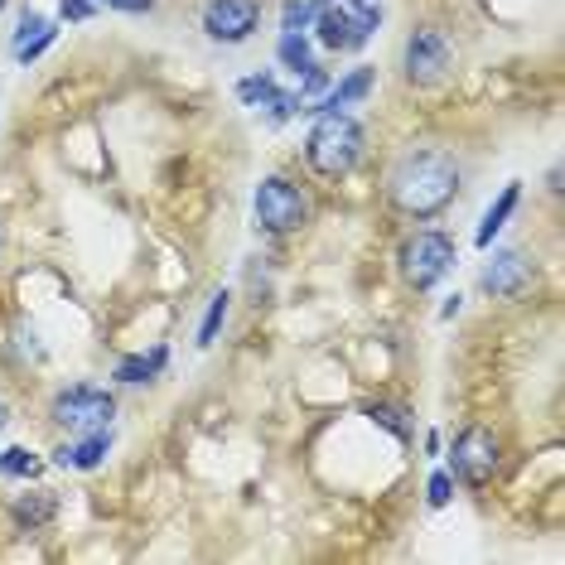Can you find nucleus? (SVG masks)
I'll return each mask as SVG.
<instances>
[{"label":"nucleus","mask_w":565,"mask_h":565,"mask_svg":"<svg viewBox=\"0 0 565 565\" xmlns=\"http://www.w3.org/2000/svg\"><path fill=\"white\" fill-rule=\"evenodd\" d=\"M367 93H372V68H353L349 78L339 87H329L315 107H300V111H310V117H319V111H343V107H353V102H363Z\"/></svg>","instance_id":"9b49d317"},{"label":"nucleus","mask_w":565,"mask_h":565,"mask_svg":"<svg viewBox=\"0 0 565 565\" xmlns=\"http://www.w3.org/2000/svg\"><path fill=\"white\" fill-rule=\"evenodd\" d=\"M449 266H455V242L445 233H416L402 247V276L416 290H430L435 280H445Z\"/></svg>","instance_id":"20e7f679"},{"label":"nucleus","mask_w":565,"mask_h":565,"mask_svg":"<svg viewBox=\"0 0 565 565\" xmlns=\"http://www.w3.org/2000/svg\"><path fill=\"white\" fill-rule=\"evenodd\" d=\"M305 217H310V199H305L290 179L276 174L256 189V223H262L266 233H300Z\"/></svg>","instance_id":"39448f33"},{"label":"nucleus","mask_w":565,"mask_h":565,"mask_svg":"<svg viewBox=\"0 0 565 565\" xmlns=\"http://www.w3.org/2000/svg\"><path fill=\"white\" fill-rule=\"evenodd\" d=\"M280 63H286V68H295V73H310L315 68V58H310V44H305V34L300 30H286L280 34Z\"/></svg>","instance_id":"a211bd4d"},{"label":"nucleus","mask_w":565,"mask_h":565,"mask_svg":"<svg viewBox=\"0 0 565 565\" xmlns=\"http://www.w3.org/2000/svg\"><path fill=\"white\" fill-rule=\"evenodd\" d=\"M262 24V0H209L203 6V30L213 44H247Z\"/></svg>","instance_id":"0eeeda50"},{"label":"nucleus","mask_w":565,"mask_h":565,"mask_svg":"<svg viewBox=\"0 0 565 565\" xmlns=\"http://www.w3.org/2000/svg\"><path fill=\"white\" fill-rule=\"evenodd\" d=\"M518 199H522V189H518V184H508L503 194H498V203H493V209L483 213L479 233H473V242H479L483 252L493 247V237H498V233H503V227H508V217H512V209H518Z\"/></svg>","instance_id":"2eb2a0df"},{"label":"nucleus","mask_w":565,"mask_h":565,"mask_svg":"<svg viewBox=\"0 0 565 565\" xmlns=\"http://www.w3.org/2000/svg\"><path fill=\"white\" fill-rule=\"evenodd\" d=\"M58 15L63 20H87L93 15V0H58Z\"/></svg>","instance_id":"b1692460"},{"label":"nucleus","mask_w":565,"mask_h":565,"mask_svg":"<svg viewBox=\"0 0 565 565\" xmlns=\"http://www.w3.org/2000/svg\"><path fill=\"white\" fill-rule=\"evenodd\" d=\"M324 6L329 0H286V10H280V30H305Z\"/></svg>","instance_id":"aec40b11"},{"label":"nucleus","mask_w":565,"mask_h":565,"mask_svg":"<svg viewBox=\"0 0 565 565\" xmlns=\"http://www.w3.org/2000/svg\"><path fill=\"white\" fill-rule=\"evenodd\" d=\"M6 6H10V0H0V10H6Z\"/></svg>","instance_id":"bb28decb"},{"label":"nucleus","mask_w":565,"mask_h":565,"mask_svg":"<svg viewBox=\"0 0 565 565\" xmlns=\"http://www.w3.org/2000/svg\"><path fill=\"white\" fill-rule=\"evenodd\" d=\"M160 367H164V349L131 353V358H121V363H117V382H131V387H140V382H150Z\"/></svg>","instance_id":"f3484780"},{"label":"nucleus","mask_w":565,"mask_h":565,"mask_svg":"<svg viewBox=\"0 0 565 565\" xmlns=\"http://www.w3.org/2000/svg\"><path fill=\"white\" fill-rule=\"evenodd\" d=\"M54 20H44V15H24L20 20V30H15V58L20 63H34L44 54L49 44H54Z\"/></svg>","instance_id":"ddd939ff"},{"label":"nucleus","mask_w":565,"mask_h":565,"mask_svg":"<svg viewBox=\"0 0 565 565\" xmlns=\"http://www.w3.org/2000/svg\"><path fill=\"white\" fill-rule=\"evenodd\" d=\"M459 194V164L445 150H411L392 170V203L406 217H435Z\"/></svg>","instance_id":"f257e3e1"},{"label":"nucleus","mask_w":565,"mask_h":565,"mask_svg":"<svg viewBox=\"0 0 565 565\" xmlns=\"http://www.w3.org/2000/svg\"><path fill=\"white\" fill-rule=\"evenodd\" d=\"M532 286V262L522 252H493V262L483 266V290L498 300H518Z\"/></svg>","instance_id":"1a4fd4ad"},{"label":"nucleus","mask_w":565,"mask_h":565,"mask_svg":"<svg viewBox=\"0 0 565 565\" xmlns=\"http://www.w3.org/2000/svg\"><path fill=\"white\" fill-rule=\"evenodd\" d=\"M402 68H406V83H416V87H430V83H440L445 73H449V40L440 30H416L406 40V58H402Z\"/></svg>","instance_id":"6e6552de"},{"label":"nucleus","mask_w":565,"mask_h":565,"mask_svg":"<svg viewBox=\"0 0 565 565\" xmlns=\"http://www.w3.org/2000/svg\"><path fill=\"white\" fill-rule=\"evenodd\" d=\"M10 512H15V522L24 532H40V526H49V518H54V493H49V488H34V493H24Z\"/></svg>","instance_id":"dca6fc26"},{"label":"nucleus","mask_w":565,"mask_h":565,"mask_svg":"<svg viewBox=\"0 0 565 565\" xmlns=\"http://www.w3.org/2000/svg\"><path fill=\"white\" fill-rule=\"evenodd\" d=\"M367 416L372 420H377V426H387L392 435H396V440H406V420H402V411H396V406H367Z\"/></svg>","instance_id":"4be33fe9"},{"label":"nucleus","mask_w":565,"mask_h":565,"mask_svg":"<svg viewBox=\"0 0 565 565\" xmlns=\"http://www.w3.org/2000/svg\"><path fill=\"white\" fill-rule=\"evenodd\" d=\"M358 156H363V126H358L349 111H319L315 131L305 140L310 170L324 179H343V174H353Z\"/></svg>","instance_id":"f03ea898"},{"label":"nucleus","mask_w":565,"mask_h":565,"mask_svg":"<svg viewBox=\"0 0 565 565\" xmlns=\"http://www.w3.org/2000/svg\"><path fill=\"white\" fill-rule=\"evenodd\" d=\"M227 300H233L227 290H217L209 300V315H203V324H199V349H209V343L217 339V329H223V319H227Z\"/></svg>","instance_id":"6ab92c4d"},{"label":"nucleus","mask_w":565,"mask_h":565,"mask_svg":"<svg viewBox=\"0 0 565 565\" xmlns=\"http://www.w3.org/2000/svg\"><path fill=\"white\" fill-rule=\"evenodd\" d=\"M449 498H455V473L435 469V473H430V508H445Z\"/></svg>","instance_id":"5701e85b"},{"label":"nucleus","mask_w":565,"mask_h":565,"mask_svg":"<svg viewBox=\"0 0 565 565\" xmlns=\"http://www.w3.org/2000/svg\"><path fill=\"white\" fill-rule=\"evenodd\" d=\"M0 426H6V406H0Z\"/></svg>","instance_id":"a878e982"},{"label":"nucleus","mask_w":565,"mask_h":565,"mask_svg":"<svg viewBox=\"0 0 565 565\" xmlns=\"http://www.w3.org/2000/svg\"><path fill=\"white\" fill-rule=\"evenodd\" d=\"M107 449H111V430H87L78 440L54 449V465L58 469H97L102 459H107Z\"/></svg>","instance_id":"9d476101"},{"label":"nucleus","mask_w":565,"mask_h":565,"mask_svg":"<svg viewBox=\"0 0 565 565\" xmlns=\"http://www.w3.org/2000/svg\"><path fill=\"white\" fill-rule=\"evenodd\" d=\"M455 479L465 488H483L488 479L498 473V435L483 430V426H469L455 435Z\"/></svg>","instance_id":"423d86ee"},{"label":"nucleus","mask_w":565,"mask_h":565,"mask_svg":"<svg viewBox=\"0 0 565 565\" xmlns=\"http://www.w3.org/2000/svg\"><path fill=\"white\" fill-rule=\"evenodd\" d=\"M237 97L247 102V107H271L276 121H286L290 111H295V97L280 93V87H276L271 78H262V73H256V78H242V83H237Z\"/></svg>","instance_id":"f8f14e48"},{"label":"nucleus","mask_w":565,"mask_h":565,"mask_svg":"<svg viewBox=\"0 0 565 565\" xmlns=\"http://www.w3.org/2000/svg\"><path fill=\"white\" fill-rule=\"evenodd\" d=\"M102 6L121 10V15H146V10H156V0H102Z\"/></svg>","instance_id":"393cba45"},{"label":"nucleus","mask_w":565,"mask_h":565,"mask_svg":"<svg viewBox=\"0 0 565 565\" xmlns=\"http://www.w3.org/2000/svg\"><path fill=\"white\" fill-rule=\"evenodd\" d=\"M0 469H6L10 479H30V473H40V459L24 445H10V449H0Z\"/></svg>","instance_id":"412c9836"},{"label":"nucleus","mask_w":565,"mask_h":565,"mask_svg":"<svg viewBox=\"0 0 565 565\" xmlns=\"http://www.w3.org/2000/svg\"><path fill=\"white\" fill-rule=\"evenodd\" d=\"M315 30H319V44L324 49H353V10L324 6L315 15Z\"/></svg>","instance_id":"4468645a"},{"label":"nucleus","mask_w":565,"mask_h":565,"mask_svg":"<svg viewBox=\"0 0 565 565\" xmlns=\"http://www.w3.org/2000/svg\"><path fill=\"white\" fill-rule=\"evenodd\" d=\"M49 416L58 420L68 435H87V430H107L111 416H117V402H111V392L102 387H68L54 396V406H49Z\"/></svg>","instance_id":"7ed1b4c3"}]
</instances>
